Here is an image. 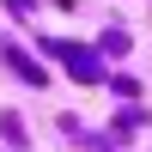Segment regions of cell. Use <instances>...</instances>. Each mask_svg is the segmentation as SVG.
Wrapping results in <instances>:
<instances>
[{
  "instance_id": "obj_1",
  "label": "cell",
  "mask_w": 152,
  "mask_h": 152,
  "mask_svg": "<svg viewBox=\"0 0 152 152\" xmlns=\"http://www.w3.org/2000/svg\"><path fill=\"white\" fill-rule=\"evenodd\" d=\"M49 49H55V55L67 61V73H73V79H91V85L104 79V61H97L91 49H79V43H49Z\"/></svg>"
},
{
  "instance_id": "obj_2",
  "label": "cell",
  "mask_w": 152,
  "mask_h": 152,
  "mask_svg": "<svg viewBox=\"0 0 152 152\" xmlns=\"http://www.w3.org/2000/svg\"><path fill=\"white\" fill-rule=\"evenodd\" d=\"M12 6H18V12H24V6H31V0H12Z\"/></svg>"
}]
</instances>
